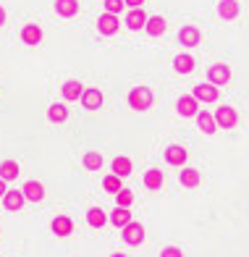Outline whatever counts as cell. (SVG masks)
Segmentation results:
<instances>
[{
	"mask_svg": "<svg viewBox=\"0 0 249 257\" xmlns=\"http://www.w3.org/2000/svg\"><path fill=\"white\" fill-rule=\"evenodd\" d=\"M129 105H132L134 110H147L152 105V92L147 87H134L132 95H129Z\"/></svg>",
	"mask_w": 249,
	"mask_h": 257,
	"instance_id": "obj_1",
	"label": "cell"
},
{
	"mask_svg": "<svg viewBox=\"0 0 249 257\" xmlns=\"http://www.w3.org/2000/svg\"><path fill=\"white\" fill-rule=\"evenodd\" d=\"M207 79H210V84H226V81L231 79V66H226V63L210 66L207 68Z\"/></svg>",
	"mask_w": 249,
	"mask_h": 257,
	"instance_id": "obj_2",
	"label": "cell"
},
{
	"mask_svg": "<svg viewBox=\"0 0 249 257\" xmlns=\"http://www.w3.org/2000/svg\"><path fill=\"white\" fill-rule=\"evenodd\" d=\"M215 121H218L220 128H233L239 118H236V110L231 108V105H223V108H218V113H215Z\"/></svg>",
	"mask_w": 249,
	"mask_h": 257,
	"instance_id": "obj_3",
	"label": "cell"
},
{
	"mask_svg": "<svg viewBox=\"0 0 249 257\" xmlns=\"http://www.w3.org/2000/svg\"><path fill=\"white\" fill-rule=\"evenodd\" d=\"M121 236H123L129 244H139L142 239H145V226H142V223H129V226H123Z\"/></svg>",
	"mask_w": 249,
	"mask_h": 257,
	"instance_id": "obj_4",
	"label": "cell"
},
{
	"mask_svg": "<svg viewBox=\"0 0 249 257\" xmlns=\"http://www.w3.org/2000/svg\"><path fill=\"white\" fill-rule=\"evenodd\" d=\"M197 97L194 95H184V97H179V105H176V108H179V113L184 115V118H189V115H197Z\"/></svg>",
	"mask_w": 249,
	"mask_h": 257,
	"instance_id": "obj_5",
	"label": "cell"
},
{
	"mask_svg": "<svg viewBox=\"0 0 249 257\" xmlns=\"http://www.w3.org/2000/svg\"><path fill=\"white\" fill-rule=\"evenodd\" d=\"M24 197L32 202H40V200H45V186L40 181H27L24 184Z\"/></svg>",
	"mask_w": 249,
	"mask_h": 257,
	"instance_id": "obj_6",
	"label": "cell"
},
{
	"mask_svg": "<svg viewBox=\"0 0 249 257\" xmlns=\"http://www.w3.org/2000/svg\"><path fill=\"white\" fill-rule=\"evenodd\" d=\"M81 102H84V108L97 110L102 105V92L100 89H84V92H81Z\"/></svg>",
	"mask_w": 249,
	"mask_h": 257,
	"instance_id": "obj_7",
	"label": "cell"
},
{
	"mask_svg": "<svg viewBox=\"0 0 249 257\" xmlns=\"http://www.w3.org/2000/svg\"><path fill=\"white\" fill-rule=\"evenodd\" d=\"M194 97L202 100V102H215L218 100V89L212 84H197L194 87Z\"/></svg>",
	"mask_w": 249,
	"mask_h": 257,
	"instance_id": "obj_8",
	"label": "cell"
},
{
	"mask_svg": "<svg viewBox=\"0 0 249 257\" xmlns=\"http://www.w3.org/2000/svg\"><path fill=\"white\" fill-rule=\"evenodd\" d=\"M165 160H168L171 166H184L186 163V150L179 147V145H171L168 150H165Z\"/></svg>",
	"mask_w": 249,
	"mask_h": 257,
	"instance_id": "obj_9",
	"label": "cell"
},
{
	"mask_svg": "<svg viewBox=\"0 0 249 257\" xmlns=\"http://www.w3.org/2000/svg\"><path fill=\"white\" fill-rule=\"evenodd\" d=\"M21 40L27 45H37V42H42V29L37 24H27L21 29Z\"/></svg>",
	"mask_w": 249,
	"mask_h": 257,
	"instance_id": "obj_10",
	"label": "cell"
},
{
	"mask_svg": "<svg viewBox=\"0 0 249 257\" xmlns=\"http://www.w3.org/2000/svg\"><path fill=\"white\" fill-rule=\"evenodd\" d=\"M197 126L202 128L205 134L218 132V121H215V115H210V113H197Z\"/></svg>",
	"mask_w": 249,
	"mask_h": 257,
	"instance_id": "obj_11",
	"label": "cell"
},
{
	"mask_svg": "<svg viewBox=\"0 0 249 257\" xmlns=\"http://www.w3.org/2000/svg\"><path fill=\"white\" fill-rule=\"evenodd\" d=\"M173 68L179 74H192L194 71V58L192 55H176L173 58Z\"/></svg>",
	"mask_w": 249,
	"mask_h": 257,
	"instance_id": "obj_12",
	"label": "cell"
},
{
	"mask_svg": "<svg viewBox=\"0 0 249 257\" xmlns=\"http://www.w3.org/2000/svg\"><path fill=\"white\" fill-rule=\"evenodd\" d=\"M71 231H74V223H71V218L58 215V218L53 220V233H58V236H68Z\"/></svg>",
	"mask_w": 249,
	"mask_h": 257,
	"instance_id": "obj_13",
	"label": "cell"
},
{
	"mask_svg": "<svg viewBox=\"0 0 249 257\" xmlns=\"http://www.w3.org/2000/svg\"><path fill=\"white\" fill-rule=\"evenodd\" d=\"M97 29H100L102 34H113V32L118 29V19H115V14H102L100 21H97Z\"/></svg>",
	"mask_w": 249,
	"mask_h": 257,
	"instance_id": "obj_14",
	"label": "cell"
},
{
	"mask_svg": "<svg viewBox=\"0 0 249 257\" xmlns=\"http://www.w3.org/2000/svg\"><path fill=\"white\" fill-rule=\"evenodd\" d=\"M16 176H19V163L16 160L0 163V179H3V181H14Z\"/></svg>",
	"mask_w": 249,
	"mask_h": 257,
	"instance_id": "obj_15",
	"label": "cell"
},
{
	"mask_svg": "<svg viewBox=\"0 0 249 257\" xmlns=\"http://www.w3.org/2000/svg\"><path fill=\"white\" fill-rule=\"evenodd\" d=\"M61 89H63V97H66V100H81V92H84V89H81V84H79L76 79L66 81V84H63Z\"/></svg>",
	"mask_w": 249,
	"mask_h": 257,
	"instance_id": "obj_16",
	"label": "cell"
},
{
	"mask_svg": "<svg viewBox=\"0 0 249 257\" xmlns=\"http://www.w3.org/2000/svg\"><path fill=\"white\" fill-rule=\"evenodd\" d=\"M179 40H181V45H189V48H194V45L199 42V29H194V27H184V29L179 32Z\"/></svg>",
	"mask_w": 249,
	"mask_h": 257,
	"instance_id": "obj_17",
	"label": "cell"
},
{
	"mask_svg": "<svg viewBox=\"0 0 249 257\" xmlns=\"http://www.w3.org/2000/svg\"><path fill=\"white\" fill-rule=\"evenodd\" d=\"M126 24H129V29H142L147 24V16H145V11H139V8H134L132 14L126 16Z\"/></svg>",
	"mask_w": 249,
	"mask_h": 257,
	"instance_id": "obj_18",
	"label": "cell"
},
{
	"mask_svg": "<svg viewBox=\"0 0 249 257\" xmlns=\"http://www.w3.org/2000/svg\"><path fill=\"white\" fill-rule=\"evenodd\" d=\"M218 11H220L223 19H236L239 16V3H236V0H220Z\"/></svg>",
	"mask_w": 249,
	"mask_h": 257,
	"instance_id": "obj_19",
	"label": "cell"
},
{
	"mask_svg": "<svg viewBox=\"0 0 249 257\" xmlns=\"http://www.w3.org/2000/svg\"><path fill=\"white\" fill-rule=\"evenodd\" d=\"M145 186H147V189H160V186H163V171L150 168L145 173Z\"/></svg>",
	"mask_w": 249,
	"mask_h": 257,
	"instance_id": "obj_20",
	"label": "cell"
},
{
	"mask_svg": "<svg viewBox=\"0 0 249 257\" xmlns=\"http://www.w3.org/2000/svg\"><path fill=\"white\" fill-rule=\"evenodd\" d=\"M47 118L53 123H63L68 118V108H63L61 102H55V105H50V110H47Z\"/></svg>",
	"mask_w": 249,
	"mask_h": 257,
	"instance_id": "obj_21",
	"label": "cell"
},
{
	"mask_svg": "<svg viewBox=\"0 0 249 257\" xmlns=\"http://www.w3.org/2000/svg\"><path fill=\"white\" fill-rule=\"evenodd\" d=\"M55 11L61 16H74L79 11V3H76V0H55Z\"/></svg>",
	"mask_w": 249,
	"mask_h": 257,
	"instance_id": "obj_22",
	"label": "cell"
},
{
	"mask_svg": "<svg viewBox=\"0 0 249 257\" xmlns=\"http://www.w3.org/2000/svg\"><path fill=\"white\" fill-rule=\"evenodd\" d=\"M113 173H115V176H129V173H132V160H129V158H115L113 160Z\"/></svg>",
	"mask_w": 249,
	"mask_h": 257,
	"instance_id": "obj_23",
	"label": "cell"
},
{
	"mask_svg": "<svg viewBox=\"0 0 249 257\" xmlns=\"http://www.w3.org/2000/svg\"><path fill=\"white\" fill-rule=\"evenodd\" d=\"M110 220L115 226H129L132 223V213H129V207H118V210H113V215H110Z\"/></svg>",
	"mask_w": 249,
	"mask_h": 257,
	"instance_id": "obj_24",
	"label": "cell"
},
{
	"mask_svg": "<svg viewBox=\"0 0 249 257\" xmlns=\"http://www.w3.org/2000/svg\"><path fill=\"white\" fill-rule=\"evenodd\" d=\"M24 200H27V197H24V192H8V194L3 197V202H6L8 210H19V207L24 205Z\"/></svg>",
	"mask_w": 249,
	"mask_h": 257,
	"instance_id": "obj_25",
	"label": "cell"
},
{
	"mask_svg": "<svg viewBox=\"0 0 249 257\" xmlns=\"http://www.w3.org/2000/svg\"><path fill=\"white\" fill-rule=\"evenodd\" d=\"M87 220H89V226H94V228L105 226V210H100V207H92L89 213H87Z\"/></svg>",
	"mask_w": 249,
	"mask_h": 257,
	"instance_id": "obj_26",
	"label": "cell"
},
{
	"mask_svg": "<svg viewBox=\"0 0 249 257\" xmlns=\"http://www.w3.org/2000/svg\"><path fill=\"white\" fill-rule=\"evenodd\" d=\"M145 27H147L150 34H155V37H158V34L165 32V21H163L160 16H152V19H147V24H145Z\"/></svg>",
	"mask_w": 249,
	"mask_h": 257,
	"instance_id": "obj_27",
	"label": "cell"
},
{
	"mask_svg": "<svg viewBox=\"0 0 249 257\" xmlns=\"http://www.w3.org/2000/svg\"><path fill=\"white\" fill-rule=\"evenodd\" d=\"M181 184H184V186H197V184H199V173H197L194 168L181 171Z\"/></svg>",
	"mask_w": 249,
	"mask_h": 257,
	"instance_id": "obj_28",
	"label": "cell"
},
{
	"mask_svg": "<svg viewBox=\"0 0 249 257\" xmlns=\"http://www.w3.org/2000/svg\"><path fill=\"white\" fill-rule=\"evenodd\" d=\"M102 166V158L97 155V153H87L84 155V168H89V171H97Z\"/></svg>",
	"mask_w": 249,
	"mask_h": 257,
	"instance_id": "obj_29",
	"label": "cell"
},
{
	"mask_svg": "<svg viewBox=\"0 0 249 257\" xmlns=\"http://www.w3.org/2000/svg\"><path fill=\"white\" fill-rule=\"evenodd\" d=\"M102 186H105V189H108V192H121V176H115V173H113V176H105V181H102Z\"/></svg>",
	"mask_w": 249,
	"mask_h": 257,
	"instance_id": "obj_30",
	"label": "cell"
},
{
	"mask_svg": "<svg viewBox=\"0 0 249 257\" xmlns=\"http://www.w3.org/2000/svg\"><path fill=\"white\" fill-rule=\"evenodd\" d=\"M115 197H118V207H129V205L134 202V194L129 192V189H121V192H118Z\"/></svg>",
	"mask_w": 249,
	"mask_h": 257,
	"instance_id": "obj_31",
	"label": "cell"
},
{
	"mask_svg": "<svg viewBox=\"0 0 249 257\" xmlns=\"http://www.w3.org/2000/svg\"><path fill=\"white\" fill-rule=\"evenodd\" d=\"M123 0H105V11L108 14H118V11H123Z\"/></svg>",
	"mask_w": 249,
	"mask_h": 257,
	"instance_id": "obj_32",
	"label": "cell"
},
{
	"mask_svg": "<svg viewBox=\"0 0 249 257\" xmlns=\"http://www.w3.org/2000/svg\"><path fill=\"white\" fill-rule=\"evenodd\" d=\"M160 257H181V249H176V247H168V249H163Z\"/></svg>",
	"mask_w": 249,
	"mask_h": 257,
	"instance_id": "obj_33",
	"label": "cell"
},
{
	"mask_svg": "<svg viewBox=\"0 0 249 257\" xmlns=\"http://www.w3.org/2000/svg\"><path fill=\"white\" fill-rule=\"evenodd\" d=\"M123 3H126V6H132V8H139L142 3H145V0H123Z\"/></svg>",
	"mask_w": 249,
	"mask_h": 257,
	"instance_id": "obj_34",
	"label": "cell"
},
{
	"mask_svg": "<svg viewBox=\"0 0 249 257\" xmlns=\"http://www.w3.org/2000/svg\"><path fill=\"white\" fill-rule=\"evenodd\" d=\"M6 194H8V189H6V181L0 179V197H6Z\"/></svg>",
	"mask_w": 249,
	"mask_h": 257,
	"instance_id": "obj_35",
	"label": "cell"
},
{
	"mask_svg": "<svg viewBox=\"0 0 249 257\" xmlns=\"http://www.w3.org/2000/svg\"><path fill=\"white\" fill-rule=\"evenodd\" d=\"M3 21H6V11L0 8V24H3Z\"/></svg>",
	"mask_w": 249,
	"mask_h": 257,
	"instance_id": "obj_36",
	"label": "cell"
},
{
	"mask_svg": "<svg viewBox=\"0 0 249 257\" xmlns=\"http://www.w3.org/2000/svg\"><path fill=\"white\" fill-rule=\"evenodd\" d=\"M113 257H126V254H113Z\"/></svg>",
	"mask_w": 249,
	"mask_h": 257,
	"instance_id": "obj_37",
	"label": "cell"
}]
</instances>
